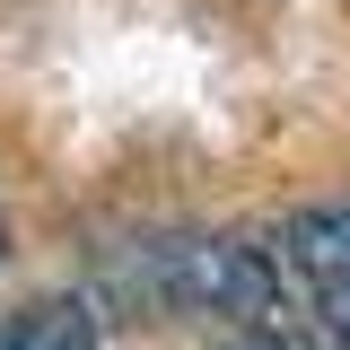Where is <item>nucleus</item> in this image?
<instances>
[{"label":"nucleus","instance_id":"obj_3","mask_svg":"<svg viewBox=\"0 0 350 350\" xmlns=\"http://www.w3.org/2000/svg\"><path fill=\"white\" fill-rule=\"evenodd\" d=\"M0 350H96V315L79 298H44L18 324H0Z\"/></svg>","mask_w":350,"mask_h":350},{"label":"nucleus","instance_id":"obj_4","mask_svg":"<svg viewBox=\"0 0 350 350\" xmlns=\"http://www.w3.org/2000/svg\"><path fill=\"white\" fill-rule=\"evenodd\" d=\"M228 350H315V342H306V333H289V324H271V315H262V324H237V333H228Z\"/></svg>","mask_w":350,"mask_h":350},{"label":"nucleus","instance_id":"obj_1","mask_svg":"<svg viewBox=\"0 0 350 350\" xmlns=\"http://www.w3.org/2000/svg\"><path fill=\"white\" fill-rule=\"evenodd\" d=\"M140 289L167 315H202V324L280 315V271L245 237H158V245H140Z\"/></svg>","mask_w":350,"mask_h":350},{"label":"nucleus","instance_id":"obj_2","mask_svg":"<svg viewBox=\"0 0 350 350\" xmlns=\"http://www.w3.org/2000/svg\"><path fill=\"white\" fill-rule=\"evenodd\" d=\"M280 271H289V289L306 298L315 333L350 350V202L289 219V237H280Z\"/></svg>","mask_w":350,"mask_h":350},{"label":"nucleus","instance_id":"obj_5","mask_svg":"<svg viewBox=\"0 0 350 350\" xmlns=\"http://www.w3.org/2000/svg\"><path fill=\"white\" fill-rule=\"evenodd\" d=\"M0 262H9V228H0Z\"/></svg>","mask_w":350,"mask_h":350}]
</instances>
